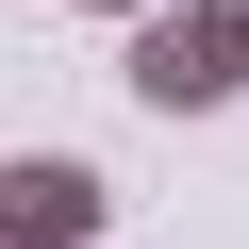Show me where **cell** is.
Returning a JSON list of instances; mask_svg holds the SVG:
<instances>
[{"label": "cell", "instance_id": "obj_1", "mask_svg": "<svg viewBox=\"0 0 249 249\" xmlns=\"http://www.w3.org/2000/svg\"><path fill=\"white\" fill-rule=\"evenodd\" d=\"M133 100L150 116H216V100H249V0H166V17H133Z\"/></svg>", "mask_w": 249, "mask_h": 249}, {"label": "cell", "instance_id": "obj_2", "mask_svg": "<svg viewBox=\"0 0 249 249\" xmlns=\"http://www.w3.org/2000/svg\"><path fill=\"white\" fill-rule=\"evenodd\" d=\"M100 216H116V183L83 150H17V166H0V249H83Z\"/></svg>", "mask_w": 249, "mask_h": 249}, {"label": "cell", "instance_id": "obj_3", "mask_svg": "<svg viewBox=\"0 0 249 249\" xmlns=\"http://www.w3.org/2000/svg\"><path fill=\"white\" fill-rule=\"evenodd\" d=\"M100 17H166V0H100Z\"/></svg>", "mask_w": 249, "mask_h": 249}]
</instances>
